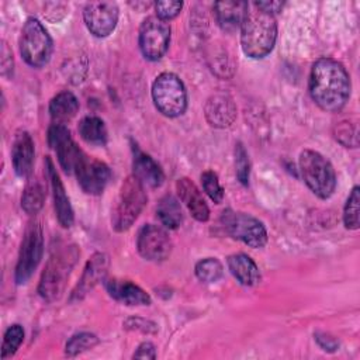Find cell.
<instances>
[{
  "label": "cell",
  "mask_w": 360,
  "mask_h": 360,
  "mask_svg": "<svg viewBox=\"0 0 360 360\" xmlns=\"http://www.w3.org/2000/svg\"><path fill=\"white\" fill-rule=\"evenodd\" d=\"M195 276L202 283H215L218 281L224 274V267L221 262L215 257H207L200 260L195 264Z\"/></svg>",
  "instance_id": "obj_29"
},
{
  "label": "cell",
  "mask_w": 360,
  "mask_h": 360,
  "mask_svg": "<svg viewBox=\"0 0 360 360\" xmlns=\"http://www.w3.org/2000/svg\"><path fill=\"white\" fill-rule=\"evenodd\" d=\"M170 27L156 15L146 17L139 27V48L149 60H159L167 51Z\"/></svg>",
  "instance_id": "obj_10"
},
{
  "label": "cell",
  "mask_w": 360,
  "mask_h": 360,
  "mask_svg": "<svg viewBox=\"0 0 360 360\" xmlns=\"http://www.w3.org/2000/svg\"><path fill=\"white\" fill-rule=\"evenodd\" d=\"M75 174L82 190L91 195L101 194L111 179L110 167L98 159L89 158L86 153L77 165Z\"/></svg>",
  "instance_id": "obj_14"
},
{
  "label": "cell",
  "mask_w": 360,
  "mask_h": 360,
  "mask_svg": "<svg viewBox=\"0 0 360 360\" xmlns=\"http://www.w3.org/2000/svg\"><path fill=\"white\" fill-rule=\"evenodd\" d=\"M24 340V329L21 325L14 323L11 326H8V329L4 333L3 338V345H1V359H8L11 357L17 349L20 347V345Z\"/></svg>",
  "instance_id": "obj_30"
},
{
  "label": "cell",
  "mask_w": 360,
  "mask_h": 360,
  "mask_svg": "<svg viewBox=\"0 0 360 360\" xmlns=\"http://www.w3.org/2000/svg\"><path fill=\"white\" fill-rule=\"evenodd\" d=\"M205 117L212 127H229L236 118V107L233 100L224 93L211 96L205 104Z\"/></svg>",
  "instance_id": "obj_18"
},
{
  "label": "cell",
  "mask_w": 360,
  "mask_h": 360,
  "mask_svg": "<svg viewBox=\"0 0 360 360\" xmlns=\"http://www.w3.org/2000/svg\"><path fill=\"white\" fill-rule=\"evenodd\" d=\"M335 136L345 146H352V148L357 146V129H356V125L352 127L349 122L339 124Z\"/></svg>",
  "instance_id": "obj_34"
},
{
  "label": "cell",
  "mask_w": 360,
  "mask_h": 360,
  "mask_svg": "<svg viewBox=\"0 0 360 360\" xmlns=\"http://www.w3.org/2000/svg\"><path fill=\"white\" fill-rule=\"evenodd\" d=\"M105 288L114 300L125 305H149L152 301L146 291L128 280L110 278L105 281Z\"/></svg>",
  "instance_id": "obj_21"
},
{
  "label": "cell",
  "mask_w": 360,
  "mask_h": 360,
  "mask_svg": "<svg viewBox=\"0 0 360 360\" xmlns=\"http://www.w3.org/2000/svg\"><path fill=\"white\" fill-rule=\"evenodd\" d=\"M201 184L204 191L207 193V195L215 202L219 204L222 202L224 198V188L219 184L218 176L217 173H214L212 170H205L204 173H201Z\"/></svg>",
  "instance_id": "obj_32"
},
{
  "label": "cell",
  "mask_w": 360,
  "mask_h": 360,
  "mask_svg": "<svg viewBox=\"0 0 360 360\" xmlns=\"http://www.w3.org/2000/svg\"><path fill=\"white\" fill-rule=\"evenodd\" d=\"M146 201L148 195L145 193L142 181L134 174L128 176L121 184L115 205L112 208V228L117 232H124L129 229L142 212Z\"/></svg>",
  "instance_id": "obj_4"
},
{
  "label": "cell",
  "mask_w": 360,
  "mask_h": 360,
  "mask_svg": "<svg viewBox=\"0 0 360 360\" xmlns=\"http://www.w3.org/2000/svg\"><path fill=\"white\" fill-rule=\"evenodd\" d=\"M48 143L55 149L60 167L68 174H75L84 152L70 136V131L63 124H52L48 129Z\"/></svg>",
  "instance_id": "obj_11"
},
{
  "label": "cell",
  "mask_w": 360,
  "mask_h": 360,
  "mask_svg": "<svg viewBox=\"0 0 360 360\" xmlns=\"http://www.w3.org/2000/svg\"><path fill=\"white\" fill-rule=\"evenodd\" d=\"M359 212H360V191H359V186H354L343 208V224L347 229H353V231L359 229V225H360Z\"/></svg>",
  "instance_id": "obj_28"
},
{
  "label": "cell",
  "mask_w": 360,
  "mask_h": 360,
  "mask_svg": "<svg viewBox=\"0 0 360 360\" xmlns=\"http://www.w3.org/2000/svg\"><path fill=\"white\" fill-rule=\"evenodd\" d=\"M34 141L25 131H18L11 145V160L17 176L27 177L32 172L34 166Z\"/></svg>",
  "instance_id": "obj_15"
},
{
  "label": "cell",
  "mask_w": 360,
  "mask_h": 360,
  "mask_svg": "<svg viewBox=\"0 0 360 360\" xmlns=\"http://www.w3.org/2000/svg\"><path fill=\"white\" fill-rule=\"evenodd\" d=\"M176 190L180 200L184 202L190 214L200 222H205L210 218V208L198 190V187L187 177H181L176 181Z\"/></svg>",
  "instance_id": "obj_19"
},
{
  "label": "cell",
  "mask_w": 360,
  "mask_h": 360,
  "mask_svg": "<svg viewBox=\"0 0 360 360\" xmlns=\"http://www.w3.org/2000/svg\"><path fill=\"white\" fill-rule=\"evenodd\" d=\"M20 52L32 68L45 66L52 55V39L45 27L37 18H28L20 35Z\"/></svg>",
  "instance_id": "obj_7"
},
{
  "label": "cell",
  "mask_w": 360,
  "mask_h": 360,
  "mask_svg": "<svg viewBox=\"0 0 360 360\" xmlns=\"http://www.w3.org/2000/svg\"><path fill=\"white\" fill-rule=\"evenodd\" d=\"M156 214L160 219V222L169 228L176 229L180 226L183 221V212L179 200L173 194H165L156 207Z\"/></svg>",
  "instance_id": "obj_26"
},
{
  "label": "cell",
  "mask_w": 360,
  "mask_h": 360,
  "mask_svg": "<svg viewBox=\"0 0 360 360\" xmlns=\"http://www.w3.org/2000/svg\"><path fill=\"white\" fill-rule=\"evenodd\" d=\"M46 172L51 180V187H52V194H53V205H55V212L59 224L63 228H70L73 225V210L69 201V197L65 191L63 183L59 179V174L55 170V166L51 160V158H46Z\"/></svg>",
  "instance_id": "obj_16"
},
{
  "label": "cell",
  "mask_w": 360,
  "mask_h": 360,
  "mask_svg": "<svg viewBox=\"0 0 360 360\" xmlns=\"http://www.w3.org/2000/svg\"><path fill=\"white\" fill-rule=\"evenodd\" d=\"M228 267L232 276L246 287L256 285L260 281V271L253 259L245 253H235L228 257Z\"/></svg>",
  "instance_id": "obj_23"
},
{
  "label": "cell",
  "mask_w": 360,
  "mask_h": 360,
  "mask_svg": "<svg viewBox=\"0 0 360 360\" xmlns=\"http://www.w3.org/2000/svg\"><path fill=\"white\" fill-rule=\"evenodd\" d=\"M255 4H256L259 8H262L263 11L270 13V14H273V15L277 14V13H280L281 8H283V6H284L283 1H269V0H266V1H255Z\"/></svg>",
  "instance_id": "obj_37"
},
{
  "label": "cell",
  "mask_w": 360,
  "mask_h": 360,
  "mask_svg": "<svg viewBox=\"0 0 360 360\" xmlns=\"http://www.w3.org/2000/svg\"><path fill=\"white\" fill-rule=\"evenodd\" d=\"M221 225L231 238L240 240L253 249L263 248L267 242L264 225L246 212L225 210L221 215Z\"/></svg>",
  "instance_id": "obj_8"
},
{
  "label": "cell",
  "mask_w": 360,
  "mask_h": 360,
  "mask_svg": "<svg viewBox=\"0 0 360 360\" xmlns=\"http://www.w3.org/2000/svg\"><path fill=\"white\" fill-rule=\"evenodd\" d=\"M77 129H79L80 138L89 145L103 146L107 143V139H108L107 127L104 121L96 115L83 117L79 122Z\"/></svg>",
  "instance_id": "obj_25"
},
{
  "label": "cell",
  "mask_w": 360,
  "mask_h": 360,
  "mask_svg": "<svg viewBox=\"0 0 360 360\" xmlns=\"http://www.w3.org/2000/svg\"><path fill=\"white\" fill-rule=\"evenodd\" d=\"M316 340L319 343V346L323 349V350H335L338 347V343L332 339V338H328L325 335H318L316 333Z\"/></svg>",
  "instance_id": "obj_38"
},
{
  "label": "cell",
  "mask_w": 360,
  "mask_h": 360,
  "mask_svg": "<svg viewBox=\"0 0 360 360\" xmlns=\"http://www.w3.org/2000/svg\"><path fill=\"white\" fill-rule=\"evenodd\" d=\"M152 98L155 107L166 117L181 115L187 107V91L181 79L172 73H160L152 84Z\"/></svg>",
  "instance_id": "obj_6"
},
{
  "label": "cell",
  "mask_w": 360,
  "mask_h": 360,
  "mask_svg": "<svg viewBox=\"0 0 360 360\" xmlns=\"http://www.w3.org/2000/svg\"><path fill=\"white\" fill-rule=\"evenodd\" d=\"M235 170H236L238 180L243 186H248L249 173H250V163H249L248 152H246L245 146L240 142H238L236 146H235Z\"/></svg>",
  "instance_id": "obj_33"
},
{
  "label": "cell",
  "mask_w": 360,
  "mask_h": 360,
  "mask_svg": "<svg viewBox=\"0 0 360 360\" xmlns=\"http://www.w3.org/2000/svg\"><path fill=\"white\" fill-rule=\"evenodd\" d=\"M350 76L340 62L332 58H321L312 65L309 93L323 111H340L350 97Z\"/></svg>",
  "instance_id": "obj_1"
},
{
  "label": "cell",
  "mask_w": 360,
  "mask_h": 360,
  "mask_svg": "<svg viewBox=\"0 0 360 360\" xmlns=\"http://www.w3.org/2000/svg\"><path fill=\"white\" fill-rule=\"evenodd\" d=\"M300 170L305 184L319 198H329L336 188V173L330 162L319 152L304 149L300 153Z\"/></svg>",
  "instance_id": "obj_5"
},
{
  "label": "cell",
  "mask_w": 360,
  "mask_h": 360,
  "mask_svg": "<svg viewBox=\"0 0 360 360\" xmlns=\"http://www.w3.org/2000/svg\"><path fill=\"white\" fill-rule=\"evenodd\" d=\"M79 255L77 246L70 245L60 248L51 256L38 285V292L44 300L55 301L62 295Z\"/></svg>",
  "instance_id": "obj_3"
},
{
  "label": "cell",
  "mask_w": 360,
  "mask_h": 360,
  "mask_svg": "<svg viewBox=\"0 0 360 360\" xmlns=\"http://www.w3.org/2000/svg\"><path fill=\"white\" fill-rule=\"evenodd\" d=\"M83 18L94 37L104 38L118 22V6L114 1H90L83 8Z\"/></svg>",
  "instance_id": "obj_13"
},
{
  "label": "cell",
  "mask_w": 360,
  "mask_h": 360,
  "mask_svg": "<svg viewBox=\"0 0 360 360\" xmlns=\"http://www.w3.org/2000/svg\"><path fill=\"white\" fill-rule=\"evenodd\" d=\"M108 269V257L104 253H96L87 262L79 284L70 294V301L82 300L100 280L104 278Z\"/></svg>",
  "instance_id": "obj_17"
},
{
  "label": "cell",
  "mask_w": 360,
  "mask_h": 360,
  "mask_svg": "<svg viewBox=\"0 0 360 360\" xmlns=\"http://www.w3.org/2000/svg\"><path fill=\"white\" fill-rule=\"evenodd\" d=\"M134 150V176L142 181V184L149 187H159L163 180L165 174L162 167L145 152H142L136 145L132 146Z\"/></svg>",
  "instance_id": "obj_20"
},
{
  "label": "cell",
  "mask_w": 360,
  "mask_h": 360,
  "mask_svg": "<svg viewBox=\"0 0 360 360\" xmlns=\"http://www.w3.org/2000/svg\"><path fill=\"white\" fill-rule=\"evenodd\" d=\"M98 343V339L96 335L93 333H87V332H82V333H77V335H73L68 343H66V347H65V352L68 356H76L82 352H86L91 347H94Z\"/></svg>",
  "instance_id": "obj_31"
},
{
  "label": "cell",
  "mask_w": 360,
  "mask_h": 360,
  "mask_svg": "<svg viewBox=\"0 0 360 360\" xmlns=\"http://www.w3.org/2000/svg\"><path fill=\"white\" fill-rule=\"evenodd\" d=\"M79 111L76 96L68 90L58 93L49 103V115L53 124H65L70 121Z\"/></svg>",
  "instance_id": "obj_24"
},
{
  "label": "cell",
  "mask_w": 360,
  "mask_h": 360,
  "mask_svg": "<svg viewBox=\"0 0 360 360\" xmlns=\"http://www.w3.org/2000/svg\"><path fill=\"white\" fill-rule=\"evenodd\" d=\"M248 1H217L214 13L219 27L226 32H233L242 24Z\"/></svg>",
  "instance_id": "obj_22"
},
{
  "label": "cell",
  "mask_w": 360,
  "mask_h": 360,
  "mask_svg": "<svg viewBox=\"0 0 360 360\" xmlns=\"http://www.w3.org/2000/svg\"><path fill=\"white\" fill-rule=\"evenodd\" d=\"M45 195H46V193H45V187L42 186V183L37 179L30 180L22 191V195H21L22 210L30 215L37 214L44 205Z\"/></svg>",
  "instance_id": "obj_27"
},
{
  "label": "cell",
  "mask_w": 360,
  "mask_h": 360,
  "mask_svg": "<svg viewBox=\"0 0 360 360\" xmlns=\"http://www.w3.org/2000/svg\"><path fill=\"white\" fill-rule=\"evenodd\" d=\"M134 359H156V349L155 345L150 342H143L138 346L136 352L134 353Z\"/></svg>",
  "instance_id": "obj_36"
},
{
  "label": "cell",
  "mask_w": 360,
  "mask_h": 360,
  "mask_svg": "<svg viewBox=\"0 0 360 360\" xmlns=\"http://www.w3.org/2000/svg\"><path fill=\"white\" fill-rule=\"evenodd\" d=\"M172 239L167 232L153 224L143 225L136 236V248L139 255L150 262H163L170 256Z\"/></svg>",
  "instance_id": "obj_12"
},
{
  "label": "cell",
  "mask_w": 360,
  "mask_h": 360,
  "mask_svg": "<svg viewBox=\"0 0 360 360\" xmlns=\"http://www.w3.org/2000/svg\"><path fill=\"white\" fill-rule=\"evenodd\" d=\"M183 7L181 1H156L155 3V10H156V17H159L163 21L174 18Z\"/></svg>",
  "instance_id": "obj_35"
},
{
  "label": "cell",
  "mask_w": 360,
  "mask_h": 360,
  "mask_svg": "<svg viewBox=\"0 0 360 360\" xmlns=\"http://www.w3.org/2000/svg\"><path fill=\"white\" fill-rule=\"evenodd\" d=\"M277 22L273 14L259 8L255 1H248L240 24V46L246 56L260 59L274 48Z\"/></svg>",
  "instance_id": "obj_2"
},
{
  "label": "cell",
  "mask_w": 360,
  "mask_h": 360,
  "mask_svg": "<svg viewBox=\"0 0 360 360\" xmlns=\"http://www.w3.org/2000/svg\"><path fill=\"white\" fill-rule=\"evenodd\" d=\"M44 253V233L39 222L31 221L25 228L15 266V283L25 284L38 267Z\"/></svg>",
  "instance_id": "obj_9"
}]
</instances>
